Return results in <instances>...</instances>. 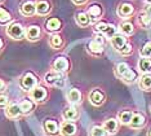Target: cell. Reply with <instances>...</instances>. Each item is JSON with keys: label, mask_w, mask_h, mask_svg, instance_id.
I'll return each instance as SVG.
<instances>
[{"label": "cell", "mask_w": 151, "mask_h": 136, "mask_svg": "<svg viewBox=\"0 0 151 136\" xmlns=\"http://www.w3.org/2000/svg\"><path fill=\"white\" fill-rule=\"evenodd\" d=\"M45 83L54 87H58V88H62L66 83V79L62 75V73H58V71H52V73H48L45 75Z\"/></svg>", "instance_id": "6da1fadb"}, {"label": "cell", "mask_w": 151, "mask_h": 136, "mask_svg": "<svg viewBox=\"0 0 151 136\" xmlns=\"http://www.w3.org/2000/svg\"><path fill=\"white\" fill-rule=\"evenodd\" d=\"M6 34H8L13 39H22L23 34H25V30H23L22 25L19 23H13L6 29Z\"/></svg>", "instance_id": "7a4b0ae2"}, {"label": "cell", "mask_w": 151, "mask_h": 136, "mask_svg": "<svg viewBox=\"0 0 151 136\" xmlns=\"http://www.w3.org/2000/svg\"><path fill=\"white\" fill-rule=\"evenodd\" d=\"M21 86L25 91H31L34 87H36V76L32 73H27V74L22 78Z\"/></svg>", "instance_id": "3957f363"}, {"label": "cell", "mask_w": 151, "mask_h": 136, "mask_svg": "<svg viewBox=\"0 0 151 136\" xmlns=\"http://www.w3.org/2000/svg\"><path fill=\"white\" fill-rule=\"evenodd\" d=\"M30 96L35 101H43L47 97V89L42 86H36L30 91Z\"/></svg>", "instance_id": "277c9868"}, {"label": "cell", "mask_w": 151, "mask_h": 136, "mask_svg": "<svg viewBox=\"0 0 151 136\" xmlns=\"http://www.w3.org/2000/svg\"><path fill=\"white\" fill-rule=\"evenodd\" d=\"M68 66H70V64H68L67 58H65V57H58V58H56V61L53 62L54 71H58V73L67 71L68 70Z\"/></svg>", "instance_id": "5b68a950"}, {"label": "cell", "mask_w": 151, "mask_h": 136, "mask_svg": "<svg viewBox=\"0 0 151 136\" xmlns=\"http://www.w3.org/2000/svg\"><path fill=\"white\" fill-rule=\"evenodd\" d=\"M61 134L63 136H74L76 134V126L71 121H66L61 126Z\"/></svg>", "instance_id": "8992f818"}, {"label": "cell", "mask_w": 151, "mask_h": 136, "mask_svg": "<svg viewBox=\"0 0 151 136\" xmlns=\"http://www.w3.org/2000/svg\"><path fill=\"white\" fill-rule=\"evenodd\" d=\"M111 44H112V47H114L116 51H120L127 44L125 35H123V34L122 35H120V34H116V35H114L111 38Z\"/></svg>", "instance_id": "52a82bcc"}, {"label": "cell", "mask_w": 151, "mask_h": 136, "mask_svg": "<svg viewBox=\"0 0 151 136\" xmlns=\"http://www.w3.org/2000/svg\"><path fill=\"white\" fill-rule=\"evenodd\" d=\"M89 100H91V103L94 104V105H101V104L105 101V95L101 92V91L94 89L89 93Z\"/></svg>", "instance_id": "ba28073f"}, {"label": "cell", "mask_w": 151, "mask_h": 136, "mask_svg": "<svg viewBox=\"0 0 151 136\" xmlns=\"http://www.w3.org/2000/svg\"><path fill=\"white\" fill-rule=\"evenodd\" d=\"M143 124H145V117H143L142 114H139V113L133 114L132 119H130L129 126L132 127V128H141Z\"/></svg>", "instance_id": "9c48e42d"}, {"label": "cell", "mask_w": 151, "mask_h": 136, "mask_svg": "<svg viewBox=\"0 0 151 136\" xmlns=\"http://www.w3.org/2000/svg\"><path fill=\"white\" fill-rule=\"evenodd\" d=\"M44 130H45L49 135H57L58 134V124L56 121H52V119H47L44 122Z\"/></svg>", "instance_id": "30bf717a"}, {"label": "cell", "mask_w": 151, "mask_h": 136, "mask_svg": "<svg viewBox=\"0 0 151 136\" xmlns=\"http://www.w3.org/2000/svg\"><path fill=\"white\" fill-rule=\"evenodd\" d=\"M67 100H68V103H70V104H78V103H80L81 93L79 92V89H76V88H71L67 92Z\"/></svg>", "instance_id": "8fae6325"}, {"label": "cell", "mask_w": 151, "mask_h": 136, "mask_svg": "<svg viewBox=\"0 0 151 136\" xmlns=\"http://www.w3.org/2000/svg\"><path fill=\"white\" fill-rule=\"evenodd\" d=\"M138 69L143 73V74H149V73H151V58H147V57L141 58L138 61Z\"/></svg>", "instance_id": "7c38bea8"}, {"label": "cell", "mask_w": 151, "mask_h": 136, "mask_svg": "<svg viewBox=\"0 0 151 136\" xmlns=\"http://www.w3.org/2000/svg\"><path fill=\"white\" fill-rule=\"evenodd\" d=\"M104 128L109 134H115L116 130H118V121L115 118H110L104 123Z\"/></svg>", "instance_id": "4fadbf2b"}, {"label": "cell", "mask_w": 151, "mask_h": 136, "mask_svg": "<svg viewBox=\"0 0 151 136\" xmlns=\"http://www.w3.org/2000/svg\"><path fill=\"white\" fill-rule=\"evenodd\" d=\"M133 13V5L132 4H128V3H124L119 7L118 9V15L120 17H128Z\"/></svg>", "instance_id": "5bb4252c"}, {"label": "cell", "mask_w": 151, "mask_h": 136, "mask_svg": "<svg viewBox=\"0 0 151 136\" xmlns=\"http://www.w3.org/2000/svg\"><path fill=\"white\" fill-rule=\"evenodd\" d=\"M26 36L29 40H37L40 36V29L37 26H30L26 31Z\"/></svg>", "instance_id": "9a60e30c"}, {"label": "cell", "mask_w": 151, "mask_h": 136, "mask_svg": "<svg viewBox=\"0 0 151 136\" xmlns=\"http://www.w3.org/2000/svg\"><path fill=\"white\" fill-rule=\"evenodd\" d=\"M19 113H21V108H19V105H17V104H12V105H9L8 108H6V110H5L6 117H9V118L18 117Z\"/></svg>", "instance_id": "2e32d148"}, {"label": "cell", "mask_w": 151, "mask_h": 136, "mask_svg": "<svg viewBox=\"0 0 151 136\" xmlns=\"http://www.w3.org/2000/svg\"><path fill=\"white\" fill-rule=\"evenodd\" d=\"M35 5H36V12L39 13V15H47L50 9L49 3L45 1V0H39Z\"/></svg>", "instance_id": "e0dca14e"}, {"label": "cell", "mask_w": 151, "mask_h": 136, "mask_svg": "<svg viewBox=\"0 0 151 136\" xmlns=\"http://www.w3.org/2000/svg\"><path fill=\"white\" fill-rule=\"evenodd\" d=\"M35 10H36V5L34 4L32 1H26L25 4L21 7V12L25 16H31V15H34V13H35Z\"/></svg>", "instance_id": "ac0fdd59"}, {"label": "cell", "mask_w": 151, "mask_h": 136, "mask_svg": "<svg viewBox=\"0 0 151 136\" xmlns=\"http://www.w3.org/2000/svg\"><path fill=\"white\" fill-rule=\"evenodd\" d=\"M139 88L143 91H150L151 89V75L143 74L142 78L139 79Z\"/></svg>", "instance_id": "d6986e66"}, {"label": "cell", "mask_w": 151, "mask_h": 136, "mask_svg": "<svg viewBox=\"0 0 151 136\" xmlns=\"http://www.w3.org/2000/svg\"><path fill=\"white\" fill-rule=\"evenodd\" d=\"M78 117H79V113H78V110L75 109L74 106L67 108V109L63 111V118L65 119H67V121H74V119H76Z\"/></svg>", "instance_id": "ffe728a7"}, {"label": "cell", "mask_w": 151, "mask_h": 136, "mask_svg": "<svg viewBox=\"0 0 151 136\" xmlns=\"http://www.w3.org/2000/svg\"><path fill=\"white\" fill-rule=\"evenodd\" d=\"M102 13V9L99 5H91L88 9V16L91 20H97Z\"/></svg>", "instance_id": "44dd1931"}, {"label": "cell", "mask_w": 151, "mask_h": 136, "mask_svg": "<svg viewBox=\"0 0 151 136\" xmlns=\"http://www.w3.org/2000/svg\"><path fill=\"white\" fill-rule=\"evenodd\" d=\"M132 117H133V113L130 110H123L119 113V121L122 122L123 124H129Z\"/></svg>", "instance_id": "7402d4cb"}, {"label": "cell", "mask_w": 151, "mask_h": 136, "mask_svg": "<svg viewBox=\"0 0 151 136\" xmlns=\"http://www.w3.org/2000/svg\"><path fill=\"white\" fill-rule=\"evenodd\" d=\"M88 49L91 53H93V55H101L102 52H104V48H102V45L101 44H98V43H96L94 40H92L91 43L88 44Z\"/></svg>", "instance_id": "603a6c76"}, {"label": "cell", "mask_w": 151, "mask_h": 136, "mask_svg": "<svg viewBox=\"0 0 151 136\" xmlns=\"http://www.w3.org/2000/svg\"><path fill=\"white\" fill-rule=\"evenodd\" d=\"M120 31L123 33V35H132L133 33H134V27L130 22H123L122 25H120Z\"/></svg>", "instance_id": "cb8c5ba5"}, {"label": "cell", "mask_w": 151, "mask_h": 136, "mask_svg": "<svg viewBox=\"0 0 151 136\" xmlns=\"http://www.w3.org/2000/svg\"><path fill=\"white\" fill-rule=\"evenodd\" d=\"M89 16L87 13H83V12H79L76 13V22L79 26H88L89 23Z\"/></svg>", "instance_id": "d4e9b609"}, {"label": "cell", "mask_w": 151, "mask_h": 136, "mask_svg": "<svg viewBox=\"0 0 151 136\" xmlns=\"http://www.w3.org/2000/svg\"><path fill=\"white\" fill-rule=\"evenodd\" d=\"M47 29L49 31H56L61 29V21L58 18H49L47 21Z\"/></svg>", "instance_id": "484cf974"}, {"label": "cell", "mask_w": 151, "mask_h": 136, "mask_svg": "<svg viewBox=\"0 0 151 136\" xmlns=\"http://www.w3.org/2000/svg\"><path fill=\"white\" fill-rule=\"evenodd\" d=\"M138 21H139L141 26H143L145 29H150L151 27V16H149L147 13H142V15H139Z\"/></svg>", "instance_id": "4316f807"}, {"label": "cell", "mask_w": 151, "mask_h": 136, "mask_svg": "<svg viewBox=\"0 0 151 136\" xmlns=\"http://www.w3.org/2000/svg\"><path fill=\"white\" fill-rule=\"evenodd\" d=\"M122 79L127 83H133L137 79V73L134 70H132V69H129V70L122 76Z\"/></svg>", "instance_id": "83f0119b"}, {"label": "cell", "mask_w": 151, "mask_h": 136, "mask_svg": "<svg viewBox=\"0 0 151 136\" xmlns=\"http://www.w3.org/2000/svg\"><path fill=\"white\" fill-rule=\"evenodd\" d=\"M107 135V132L104 127H99V126H94L91 128V131H89V136H106Z\"/></svg>", "instance_id": "f1b7e54d"}, {"label": "cell", "mask_w": 151, "mask_h": 136, "mask_svg": "<svg viewBox=\"0 0 151 136\" xmlns=\"http://www.w3.org/2000/svg\"><path fill=\"white\" fill-rule=\"evenodd\" d=\"M19 108H21L22 113H30V111L34 109V104H32V101H30V100H23L22 103L19 104Z\"/></svg>", "instance_id": "f546056e"}, {"label": "cell", "mask_w": 151, "mask_h": 136, "mask_svg": "<svg viewBox=\"0 0 151 136\" xmlns=\"http://www.w3.org/2000/svg\"><path fill=\"white\" fill-rule=\"evenodd\" d=\"M128 70H129L128 64H125V62H120V64H118V66H116V75L122 78Z\"/></svg>", "instance_id": "4dcf8cb0"}, {"label": "cell", "mask_w": 151, "mask_h": 136, "mask_svg": "<svg viewBox=\"0 0 151 136\" xmlns=\"http://www.w3.org/2000/svg\"><path fill=\"white\" fill-rule=\"evenodd\" d=\"M139 55L142 56V57L150 58L151 57V43H146L145 45H143L142 49L139 51Z\"/></svg>", "instance_id": "1f68e13d"}, {"label": "cell", "mask_w": 151, "mask_h": 136, "mask_svg": "<svg viewBox=\"0 0 151 136\" xmlns=\"http://www.w3.org/2000/svg\"><path fill=\"white\" fill-rule=\"evenodd\" d=\"M11 15H9L8 12H6L5 9H3V8H0V23H6V22H9L11 21Z\"/></svg>", "instance_id": "d6a6232c"}, {"label": "cell", "mask_w": 151, "mask_h": 136, "mask_svg": "<svg viewBox=\"0 0 151 136\" xmlns=\"http://www.w3.org/2000/svg\"><path fill=\"white\" fill-rule=\"evenodd\" d=\"M50 45H52L53 48H58L62 45V38L60 35H54L50 38Z\"/></svg>", "instance_id": "836d02e7"}, {"label": "cell", "mask_w": 151, "mask_h": 136, "mask_svg": "<svg viewBox=\"0 0 151 136\" xmlns=\"http://www.w3.org/2000/svg\"><path fill=\"white\" fill-rule=\"evenodd\" d=\"M107 23L106 22H98L97 25H96V27H94V30H96V33H99V34H102L104 33L105 34V31L107 30Z\"/></svg>", "instance_id": "e575fe53"}, {"label": "cell", "mask_w": 151, "mask_h": 136, "mask_svg": "<svg viewBox=\"0 0 151 136\" xmlns=\"http://www.w3.org/2000/svg\"><path fill=\"white\" fill-rule=\"evenodd\" d=\"M105 35L111 39V38L114 36V35H116V27H115L114 25H109V26H107V30L105 31Z\"/></svg>", "instance_id": "d590c367"}, {"label": "cell", "mask_w": 151, "mask_h": 136, "mask_svg": "<svg viewBox=\"0 0 151 136\" xmlns=\"http://www.w3.org/2000/svg\"><path fill=\"white\" fill-rule=\"evenodd\" d=\"M119 52H120V53H122V55H130V53H132V45L127 43V44H125L124 47H123V48H122V49H120Z\"/></svg>", "instance_id": "8d00e7d4"}, {"label": "cell", "mask_w": 151, "mask_h": 136, "mask_svg": "<svg viewBox=\"0 0 151 136\" xmlns=\"http://www.w3.org/2000/svg\"><path fill=\"white\" fill-rule=\"evenodd\" d=\"M96 43H98V44H101V45H104V43H105V36L102 35V34H99V33H97V35H96V38L93 39Z\"/></svg>", "instance_id": "74e56055"}, {"label": "cell", "mask_w": 151, "mask_h": 136, "mask_svg": "<svg viewBox=\"0 0 151 136\" xmlns=\"http://www.w3.org/2000/svg\"><path fill=\"white\" fill-rule=\"evenodd\" d=\"M8 105V97L5 95H0V108H4Z\"/></svg>", "instance_id": "f35d334b"}, {"label": "cell", "mask_w": 151, "mask_h": 136, "mask_svg": "<svg viewBox=\"0 0 151 136\" xmlns=\"http://www.w3.org/2000/svg\"><path fill=\"white\" fill-rule=\"evenodd\" d=\"M4 89H5V83L0 79V92H1V91H4Z\"/></svg>", "instance_id": "ab89813d"}, {"label": "cell", "mask_w": 151, "mask_h": 136, "mask_svg": "<svg viewBox=\"0 0 151 136\" xmlns=\"http://www.w3.org/2000/svg\"><path fill=\"white\" fill-rule=\"evenodd\" d=\"M146 13H147L149 16H151V4L146 7Z\"/></svg>", "instance_id": "60d3db41"}, {"label": "cell", "mask_w": 151, "mask_h": 136, "mask_svg": "<svg viewBox=\"0 0 151 136\" xmlns=\"http://www.w3.org/2000/svg\"><path fill=\"white\" fill-rule=\"evenodd\" d=\"M73 1L75 3V4H83L85 0H73Z\"/></svg>", "instance_id": "b9f144b4"}, {"label": "cell", "mask_w": 151, "mask_h": 136, "mask_svg": "<svg viewBox=\"0 0 151 136\" xmlns=\"http://www.w3.org/2000/svg\"><path fill=\"white\" fill-rule=\"evenodd\" d=\"M1 45H3V41H1V39H0V49H1Z\"/></svg>", "instance_id": "7bdbcfd3"}, {"label": "cell", "mask_w": 151, "mask_h": 136, "mask_svg": "<svg viewBox=\"0 0 151 136\" xmlns=\"http://www.w3.org/2000/svg\"><path fill=\"white\" fill-rule=\"evenodd\" d=\"M147 136H151V130L149 131V134H147Z\"/></svg>", "instance_id": "ee69618b"}, {"label": "cell", "mask_w": 151, "mask_h": 136, "mask_svg": "<svg viewBox=\"0 0 151 136\" xmlns=\"http://www.w3.org/2000/svg\"><path fill=\"white\" fill-rule=\"evenodd\" d=\"M149 1H151V0H149Z\"/></svg>", "instance_id": "f6af8a7d"}, {"label": "cell", "mask_w": 151, "mask_h": 136, "mask_svg": "<svg viewBox=\"0 0 151 136\" xmlns=\"http://www.w3.org/2000/svg\"><path fill=\"white\" fill-rule=\"evenodd\" d=\"M0 1H1V0H0Z\"/></svg>", "instance_id": "bcb514c9"}]
</instances>
